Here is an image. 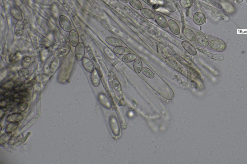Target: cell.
Returning <instances> with one entry per match:
<instances>
[{"mask_svg":"<svg viewBox=\"0 0 247 164\" xmlns=\"http://www.w3.org/2000/svg\"><path fill=\"white\" fill-rule=\"evenodd\" d=\"M58 23L60 28L65 32H70L72 30V25L69 18L65 16L61 15L58 18Z\"/></svg>","mask_w":247,"mask_h":164,"instance_id":"6da1fadb","label":"cell"},{"mask_svg":"<svg viewBox=\"0 0 247 164\" xmlns=\"http://www.w3.org/2000/svg\"><path fill=\"white\" fill-rule=\"evenodd\" d=\"M86 49L83 42H79L78 45L75 47L74 55L75 58L78 61H82L85 56Z\"/></svg>","mask_w":247,"mask_h":164,"instance_id":"7a4b0ae2","label":"cell"},{"mask_svg":"<svg viewBox=\"0 0 247 164\" xmlns=\"http://www.w3.org/2000/svg\"><path fill=\"white\" fill-rule=\"evenodd\" d=\"M69 41L70 44L73 47H75L79 42V37L77 30L72 29L69 32Z\"/></svg>","mask_w":247,"mask_h":164,"instance_id":"3957f363","label":"cell"},{"mask_svg":"<svg viewBox=\"0 0 247 164\" xmlns=\"http://www.w3.org/2000/svg\"><path fill=\"white\" fill-rule=\"evenodd\" d=\"M182 46L184 49L192 55H196L197 54V51L194 46L187 41H184L182 42Z\"/></svg>","mask_w":247,"mask_h":164,"instance_id":"277c9868","label":"cell"},{"mask_svg":"<svg viewBox=\"0 0 247 164\" xmlns=\"http://www.w3.org/2000/svg\"><path fill=\"white\" fill-rule=\"evenodd\" d=\"M193 22L198 25H202L205 22L206 17L204 14L201 12H198L193 15Z\"/></svg>","mask_w":247,"mask_h":164,"instance_id":"5b68a950","label":"cell"},{"mask_svg":"<svg viewBox=\"0 0 247 164\" xmlns=\"http://www.w3.org/2000/svg\"><path fill=\"white\" fill-rule=\"evenodd\" d=\"M168 27L171 32H172L174 34L176 35L180 34V28L176 22L174 20H170L168 21Z\"/></svg>","mask_w":247,"mask_h":164,"instance_id":"8992f818","label":"cell"},{"mask_svg":"<svg viewBox=\"0 0 247 164\" xmlns=\"http://www.w3.org/2000/svg\"><path fill=\"white\" fill-rule=\"evenodd\" d=\"M155 21L158 26L163 29H167L168 27V21L165 17L160 14H156L155 16Z\"/></svg>","mask_w":247,"mask_h":164,"instance_id":"52a82bcc","label":"cell"},{"mask_svg":"<svg viewBox=\"0 0 247 164\" xmlns=\"http://www.w3.org/2000/svg\"><path fill=\"white\" fill-rule=\"evenodd\" d=\"M82 63L84 69L86 71L91 73L93 72L95 70L94 67L93 63L89 58H87V57H84L83 60H82Z\"/></svg>","mask_w":247,"mask_h":164,"instance_id":"ba28073f","label":"cell"},{"mask_svg":"<svg viewBox=\"0 0 247 164\" xmlns=\"http://www.w3.org/2000/svg\"><path fill=\"white\" fill-rule=\"evenodd\" d=\"M183 33L185 38L191 42H195L197 40V37L194 32L188 28H184L183 30Z\"/></svg>","mask_w":247,"mask_h":164,"instance_id":"9c48e42d","label":"cell"},{"mask_svg":"<svg viewBox=\"0 0 247 164\" xmlns=\"http://www.w3.org/2000/svg\"><path fill=\"white\" fill-rule=\"evenodd\" d=\"M106 42L109 45L113 46V47H119L122 46V42L117 38L114 37H108L106 38Z\"/></svg>","mask_w":247,"mask_h":164,"instance_id":"30bf717a","label":"cell"},{"mask_svg":"<svg viewBox=\"0 0 247 164\" xmlns=\"http://www.w3.org/2000/svg\"><path fill=\"white\" fill-rule=\"evenodd\" d=\"M25 29L24 23L22 20L18 21L15 26V33L17 37L22 35Z\"/></svg>","mask_w":247,"mask_h":164,"instance_id":"8fae6325","label":"cell"},{"mask_svg":"<svg viewBox=\"0 0 247 164\" xmlns=\"http://www.w3.org/2000/svg\"><path fill=\"white\" fill-rule=\"evenodd\" d=\"M90 78L92 84L94 87L99 86L100 84V78L97 70L95 69L93 72H92L90 76Z\"/></svg>","mask_w":247,"mask_h":164,"instance_id":"7c38bea8","label":"cell"},{"mask_svg":"<svg viewBox=\"0 0 247 164\" xmlns=\"http://www.w3.org/2000/svg\"><path fill=\"white\" fill-rule=\"evenodd\" d=\"M114 53L120 55H125L128 54H130L131 51L129 48L124 46H119L116 47L114 49Z\"/></svg>","mask_w":247,"mask_h":164,"instance_id":"4fadbf2b","label":"cell"},{"mask_svg":"<svg viewBox=\"0 0 247 164\" xmlns=\"http://www.w3.org/2000/svg\"><path fill=\"white\" fill-rule=\"evenodd\" d=\"M23 119V116L19 113H16L9 115L7 118V121L8 122H18Z\"/></svg>","mask_w":247,"mask_h":164,"instance_id":"5bb4252c","label":"cell"},{"mask_svg":"<svg viewBox=\"0 0 247 164\" xmlns=\"http://www.w3.org/2000/svg\"><path fill=\"white\" fill-rule=\"evenodd\" d=\"M141 13L142 15L147 19H149V20L155 19L156 15L154 12L150 10V9L143 8L141 10Z\"/></svg>","mask_w":247,"mask_h":164,"instance_id":"9a60e30c","label":"cell"},{"mask_svg":"<svg viewBox=\"0 0 247 164\" xmlns=\"http://www.w3.org/2000/svg\"><path fill=\"white\" fill-rule=\"evenodd\" d=\"M209 46L212 48L217 50H224L225 48V44L219 41H211L208 44Z\"/></svg>","mask_w":247,"mask_h":164,"instance_id":"2e32d148","label":"cell"},{"mask_svg":"<svg viewBox=\"0 0 247 164\" xmlns=\"http://www.w3.org/2000/svg\"><path fill=\"white\" fill-rule=\"evenodd\" d=\"M196 37H197V40L198 42L200 43L201 45L204 46H207L208 45L209 42L204 35L200 32H197L196 33Z\"/></svg>","mask_w":247,"mask_h":164,"instance_id":"e0dca14e","label":"cell"},{"mask_svg":"<svg viewBox=\"0 0 247 164\" xmlns=\"http://www.w3.org/2000/svg\"><path fill=\"white\" fill-rule=\"evenodd\" d=\"M134 69L136 73L139 74L142 71V63L141 59L139 57H137L134 61L133 64Z\"/></svg>","mask_w":247,"mask_h":164,"instance_id":"ac0fdd59","label":"cell"},{"mask_svg":"<svg viewBox=\"0 0 247 164\" xmlns=\"http://www.w3.org/2000/svg\"><path fill=\"white\" fill-rule=\"evenodd\" d=\"M28 107V104L25 103H20L17 104L15 108L12 110V112L14 113H21L25 111Z\"/></svg>","mask_w":247,"mask_h":164,"instance_id":"d6986e66","label":"cell"},{"mask_svg":"<svg viewBox=\"0 0 247 164\" xmlns=\"http://www.w3.org/2000/svg\"><path fill=\"white\" fill-rule=\"evenodd\" d=\"M128 1L130 6L136 10L141 11L143 8L142 4L139 0H128Z\"/></svg>","mask_w":247,"mask_h":164,"instance_id":"ffe728a7","label":"cell"},{"mask_svg":"<svg viewBox=\"0 0 247 164\" xmlns=\"http://www.w3.org/2000/svg\"><path fill=\"white\" fill-rule=\"evenodd\" d=\"M12 136V132H6L2 134L0 137V144L1 145L3 144L8 142L11 139Z\"/></svg>","mask_w":247,"mask_h":164,"instance_id":"44dd1931","label":"cell"},{"mask_svg":"<svg viewBox=\"0 0 247 164\" xmlns=\"http://www.w3.org/2000/svg\"><path fill=\"white\" fill-rule=\"evenodd\" d=\"M137 58L136 55L134 54H128L125 55L122 57V61L125 63H130L134 61Z\"/></svg>","mask_w":247,"mask_h":164,"instance_id":"7402d4cb","label":"cell"},{"mask_svg":"<svg viewBox=\"0 0 247 164\" xmlns=\"http://www.w3.org/2000/svg\"><path fill=\"white\" fill-rule=\"evenodd\" d=\"M142 72L146 77L149 78H153L155 77L154 72L151 71L150 69L146 67H143L142 69Z\"/></svg>","mask_w":247,"mask_h":164,"instance_id":"603a6c76","label":"cell"},{"mask_svg":"<svg viewBox=\"0 0 247 164\" xmlns=\"http://www.w3.org/2000/svg\"><path fill=\"white\" fill-rule=\"evenodd\" d=\"M180 5L183 8L188 9L191 7L193 5L192 0H179Z\"/></svg>","mask_w":247,"mask_h":164,"instance_id":"cb8c5ba5","label":"cell"},{"mask_svg":"<svg viewBox=\"0 0 247 164\" xmlns=\"http://www.w3.org/2000/svg\"><path fill=\"white\" fill-rule=\"evenodd\" d=\"M112 85H113V88L116 91H121V85L120 82L118 80V78H115L113 79V82H112Z\"/></svg>","mask_w":247,"mask_h":164,"instance_id":"d4e9b609","label":"cell"},{"mask_svg":"<svg viewBox=\"0 0 247 164\" xmlns=\"http://www.w3.org/2000/svg\"><path fill=\"white\" fill-rule=\"evenodd\" d=\"M18 125V122H10L7 126L6 129V132H13L17 128Z\"/></svg>","mask_w":247,"mask_h":164,"instance_id":"484cf974","label":"cell"},{"mask_svg":"<svg viewBox=\"0 0 247 164\" xmlns=\"http://www.w3.org/2000/svg\"><path fill=\"white\" fill-rule=\"evenodd\" d=\"M29 73V71L28 69L23 68L21 69L18 71V75L21 77H25Z\"/></svg>","mask_w":247,"mask_h":164,"instance_id":"4316f807","label":"cell"},{"mask_svg":"<svg viewBox=\"0 0 247 164\" xmlns=\"http://www.w3.org/2000/svg\"><path fill=\"white\" fill-rule=\"evenodd\" d=\"M12 15H13V17H15L16 20H18V21L21 20V16L20 12H18L16 10H12Z\"/></svg>","mask_w":247,"mask_h":164,"instance_id":"83f0119b","label":"cell"},{"mask_svg":"<svg viewBox=\"0 0 247 164\" xmlns=\"http://www.w3.org/2000/svg\"><path fill=\"white\" fill-rule=\"evenodd\" d=\"M236 1L238 2H242L243 1V0H235Z\"/></svg>","mask_w":247,"mask_h":164,"instance_id":"f1b7e54d","label":"cell"},{"mask_svg":"<svg viewBox=\"0 0 247 164\" xmlns=\"http://www.w3.org/2000/svg\"><path fill=\"white\" fill-rule=\"evenodd\" d=\"M123 1H128V0H123Z\"/></svg>","mask_w":247,"mask_h":164,"instance_id":"f546056e","label":"cell"}]
</instances>
